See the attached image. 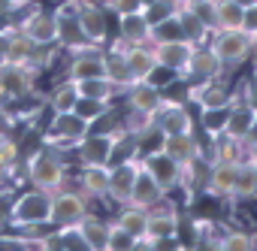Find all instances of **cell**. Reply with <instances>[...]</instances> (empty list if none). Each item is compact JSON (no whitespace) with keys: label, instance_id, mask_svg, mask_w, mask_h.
I'll list each match as a JSON object with an SVG mask.
<instances>
[{"label":"cell","instance_id":"7c38bea8","mask_svg":"<svg viewBox=\"0 0 257 251\" xmlns=\"http://www.w3.org/2000/svg\"><path fill=\"white\" fill-rule=\"evenodd\" d=\"M143 167H146V170H149V176L164 188V194H167V191H173V188H179V185L185 182V170H182L170 155H164L161 149L149 152V155L143 158Z\"/></svg>","mask_w":257,"mask_h":251},{"label":"cell","instance_id":"f35d334b","mask_svg":"<svg viewBox=\"0 0 257 251\" xmlns=\"http://www.w3.org/2000/svg\"><path fill=\"white\" fill-rule=\"evenodd\" d=\"M227 112H230V106H227V109H203V128H206V134H209L212 140L224 134Z\"/></svg>","mask_w":257,"mask_h":251},{"label":"cell","instance_id":"836d02e7","mask_svg":"<svg viewBox=\"0 0 257 251\" xmlns=\"http://www.w3.org/2000/svg\"><path fill=\"white\" fill-rule=\"evenodd\" d=\"M76 100H79L76 82H73V79H67V82H61V85L52 91L49 106H52V112H55V115H58V112H73V109H76Z\"/></svg>","mask_w":257,"mask_h":251},{"label":"cell","instance_id":"8fae6325","mask_svg":"<svg viewBox=\"0 0 257 251\" xmlns=\"http://www.w3.org/2000/svg\"><path fill=\"white\" fill-rule=\"evenodd\" d=\"M76 7V19H79V28L85 34V40L91 46H103L109 40V22H106V10L91 4V0H79Z\"/></svg>","mask_w":257,"mask_h":251},{"label":"cell","instance_id":"ffe728a7","mask_svg":"<svg viewBox=\"0 0 257 251\" xmlns=\"http://www.w3.org/2000/svg\"><path fill=\"white\" fill-rule=\"evenodd\" d=\"M164 200V188L149 176V170L140 164V173L134 179V188H131V197H127L124 206H137V209H152V206H161Z\"/></svg>","mask_w":257,"mask_h":251},{"label":"cell","instance_id":"5bb4252c","mask_svg":"<svg viewBox=\"0 0 257 251\" xmlns=\"http://www.w3.org/2000/svg\"><path fill=\"white\" fill-rule=\"evenodd\" d=\"M140 164H143V158H127V161H118V164H112L109 167V200H115V203H127V197H131V188H134V179H137V173H140Z\"/></svg>","mask_w":257,"mask_h":251},{"label":"cell","instance_id":"30bf717a","mask_svg":"<svg viewBox=\"0 0 257 251\" xmlns=\"http://www.w3.org/2000/svg\"><path fill=\"white\" fill-rule=\"evenodd\" d=\"M194 43L188 40H164V43H152V55L158 61V70H170L176 76H185L188 61H191Z\"/></svg>","mask_w":257,"mask_h":251},{"label":"cell","instance_id":"484cf974","mask_svg":"<svg viewBox=\"0 0 257 251\" xmlns=\"http://www.w3.org/2000/svg\"><path fill=\"white\" fill-rule=\"evenodd\" d=\"M79 236H82V245L88 251H106V236H109V224L103 218H94V215H85L79 224H76Z\"/></svg>","mask_w":257,"mask_h":251},{"label":"cell","instance_id":"f6af8a7d","mask_svg":"<svg viewBox=\"0 0 257 251\" xmlns=\"http://www.w3.org/2000/svg\"><path fill=\"white\" fill-rule=\"evenodd\" d=\"M236 4H239V7H245V10H248V7H257V0H236Z\"/></svg>","mask_w":257,"mask_h":251},{"label":"cell","instance_id":"bcb514c9","mask_svg":"<svg viewBox=\"0 0 257 251\" xmlns=\"http://www.w3.org/2000/svg\"><path fill=\"white\" fill-rule=\"evenodd\" d=\"M4 4H10V7H22V4H31V0H4Z\"/></svg>","mask_w":257,"mask_h":251},{"label":"cell","instance_id":"9c48e42d","mask_svg":"<svg viewBox=\"0 0 257 251\" xmlns=\"http://www.w3.org/2000/svg\"><path fill=\"white\" fill-rule=\"evenodd\" d=\"M124 94H127V106H131V112L134 115H146V118H155L158 115V109L164 106V91L155 85V82H149V79H143V82H131L124 88Z\"/></svg>","mask_w":257,"mask_h":251},{"label":"cell","instance_id":"e575fe53","mask_svg":"<svg viewBox=\"0 0 257 251\" xmlns=\"http://www.w3.org/2000/svg\"><path fill=\"white\" fill-rule=\"evenodd\" d=\"M79 118H85L91 128L100 121V118H106V112H109V103L106 100H94V97H79L76 100V109H73Z\"/></svg>","mask_w":257,"mask_h":251},{"label":"cell","instance_id":"603a6c76","mask_svg":"<svg viewBox=\"0 0 257 251\" xmlns=\"http://www.w3.org/2000/svg\"><path fill=\"white\" fill-rule=\"evenodd\" d=\"M94 76H106V58L100 52V46H88L73 52L70 61V79H94Z\"/></svg>","mask_w":257,"mask_h":251},{"label":"cell","instance_id":"277c9868","mask_svg":"<svg viewBox=\"0 0 257 251\" xmlns=\"http://www.w3.org/2000/svg\"><path fill=\"white\" fill-rule=\"evenodd\" d=\"M88 134H91V124L85 118H79L76 112H58L49 124L46 146L49 149H76Z\"/></svg>","mask_w":257,"mask_h":251},{"label":"cell","instance_id":"4fadbf2b","mask_svg":"<svg viewBox=\"0 0 257 251\" xmlns=\"http://www.w3.org/2000/svg\"><path fill=\"white\" fill-rule=\"evenodd\" d=\"M188 94H191V100L200 106V112H203V109H227V106L236 100V94L221 82V76H215V79H203L200 85L188 88Z\"/></svg>","mask_w":257,"mask_h":251},{"label":"cell","instance_id":"52a82bcc","mask_svg":"<svg viewBox=\"0 0 257 251\" xmlns=\"http://www.w3.org/2000/svg\"><path fill=\"white\" fill-rule=\"evenodd\" d=\"M179 236V212L176 209H149V221H146V236L140 239L137 248H155L158 242L176 239Z\"/></svg>","mask_w":257,"mask_h":251},{"label":"cell","instance_id":"4316f807","mask_svg":"<svg viewBox=\"0 0 257 251\" xmlns=\"http://www.w3.org/2000/svg\"><path fill=\"white\" fill-rule=\"evenodd\" d=\"M103 58H106V79H109L118 91H124L127 85L134 82V76H131V70H127V64H124L121 43H115L109 52H103Z\"/></svg>","mask_w":257,"mask_h":251},{"label":"cell","instance_id":"9a60e30c","mask_svg":"<svg viewBox=\"0 0 257 251\" xmlns=\"http://www.w3.org/2000/svg\"><path fill=\"white\" fill-rule=\"evenodd\" d=\"M257 124V106H251L245 97H236L230 103V112H227V124H224V134L233 137V140H242L248 143L251 131Z\"/></svg>","mask_w":257,"mask_h":251},{"label":"cell","instance_id":"f907efd6","mask_svg":"<svg viewBox=\"0 0 257 251\" xmlns=\"http://www.w3.org/2000/svg\"><path fill=\"white\" fill-rule=\"evenodd\" d=\"M64 4H79V0H64Z\"/></svg>","mask_w":257,"mask_h":251},{"label":"cell","instance_id":"3957f363","mask_svg":"<svg viewBox=\"0 0 257 251\" xmlns=\"http://www.w3.org/2000/svg\"><path fill=\"white\" fill-rule=\"evenodd\" d=\"M209 49L218 55V61L224 67H239L251 58V34L248 31H212V40H209Z\"/></svg>","mask_w":257,"mask_h":251},{"label":"cell","instance_id":"7a4b0ae2","mask_svg":"<svg viewBox=\"0 0 257 251\" xmlns=\"http://www.w3.org/2000/svg\"><path fill=\"white\" fill-rule=\"evenodd\" d=\"M28 179H31L34 188L55 194V191L67 182V167L55 158V152H52L49 146H43V149L28 161Z\"/></svg>","mask_w":257,"mask_h":251},{"label":"cell","instance_id":"4dcf8cb0","mask_svg":"<svg viewBox=\"0 0 257 251\" xmlns=\"http://www.w3.org/2000/svg\"><path fill=\"white\" fill-rule=\"evenodd\" d=\"M233 197H239V200H254V197H257V167H254L251 161H245V158L239 161Z\"/></svg>","mask_w":257,"mask_h":251},{"label":"cell","instance_id":"6da1fadb","mask_svg":"<svg viewBox=\"0 0 257 251\" xmlns=\"http://www.w3.org/2000/svg\"><path fill=\"white\" fill-rule=\"evenodd\" d=\"M49 212H52V194L34 188L13 203L10 224L13 227H43V224H49Z\"/></svg>","mask_w":257,"mask_h":251},{"label":"cell","instance_id":"d6986e66","mask_svg":"<svg viewBox=\"0 0 257 251\" xmlns=\"http://www.w3.org/2000/svg\"><path fill=\"white\" fill-rule=\"evenodd\" d=\"M58 43L70 52H79V49H88L91 43L85 40L82 28H79V19H76V7L73 4H64L58 13Z\"/></svg>","mask_w":257,"mask_h":251},{"label":"cell","instance_id":"7bdbcfd3","mask_svg":"<svg viewBox=\"0 0 257 251\" xmlns=\"http://www.w3.org/2000/svg\"><path fill=\"white\" fill-rule=\"evenodd\" d=\"M7 46H10V37H0V64L7 61Z\"/></svg>","mask_w":257,"mask_h":251},{"label":"cell","instance_id":"ac0fdd59","mask_svg":"<svg viewBox=\"0 0 257 251\" xmlns=\"http://www.w3.org/2000/svg\"><path fill=\"white\" fill-rule=\"evenodd\" d=\"M155 128H158L164 137H170V134H191V131H194V118L188 115V109H185L182 103L164 100V106H161L158 115H155Z\"/></svg>","mask_w":257,"mask_h":251},{"label":"cell","instance_id":"83f0119b","mask_svg":"<svg viewBox=\"0 0 257 251\" xmlns=\"http://www.w3.org/2000/svg\"><path fill=\"white\" fill-rule=\"evenodd\" d=\"M245 25V7L236 0H215V31H239Z\"/></svg>","mask_w":257,"mask_h":251},{"label":"cell","instance_id":"ab89813d","mask_svg":"<svg viewBox=\"0 0 257 251\" xmlns=\"http://www.w3.org/2000/svg\"><path fill=\"white\" fill-rule=\"evenodd\" d=\"M16 161H19V143L13 137H7V134H0V164L13 167Z\"/></svg>","mask_w":257,"mask_h":251},{"label":"cell","instance_id":"d4e9b609","mask_svg":"<svg viewBox=\"0 0 257 251\" xmlns=\"http://www.w3.org/2000/svg\"><path fill=\"white\" fill-rule=\"evenodd\" d=\"M118 40H124L127 46H137V43H152V25L143 13H127L118 16Z\"/></svg>","mask_w":257,"mask_h":251},{"label":"cell","instance_id":"ba28073f","mask_svg":"<svg viewBox=\"0 0 257 251\" xmlns=\"http://www.w3.org/2000/svg\"><path fill=\"white\" fill-rule=\"evenodd\" d=\"M121 134V131H118ZM118 134H88L79 146H76V155H79V164L82 167H109L112 164V152H115V140Z\"/></svg>","mask_w":257,"mask_h":251},{"label":"cell","instance_id":"8992f818","mask_svg":"<svg viewBox=\"0 0 257 251\" xmlns=\"http://www.w3.org/2000/svg\"><path fill=\"white\" fill-rule=\"evenodd\" d=\"M34 91V70L19 61L0 64V100H22Z\"/></svg>","mask_w":257,"mask_h":251},{"label":"cell","instance_id":"e0dca14e","mask_svg":"<svg viewBox=\"0 0 257 251\" xmlns=\"http://www.w3.org/2000/svg\"><path fill=\"white\" fill-rule=\"evenodd\" d=\"M118 43H121L124 64H127V70H131L134 82H143V79H149L158 70V61L152 55V43H137V46H127L124 40H118Z\"/></svg>","mask_w":257,"mask_h":251},{"label":"cell","instance_id":"681fc988","mask_svg":"<svg viewBox=\"0 0 257 251\" xmlns=\"http://www.w3.org/2000/svg\"><path fill=\"white\" fill-rule=\"evenodd\" d=\"M7 118V109H4V100H0V121H4Z\"/></svg>","mask_w":257,"mask_h":251},{"label":"cell","instance_id":"5b68a950","mask_svg":"<svg viewBox=\"0 0 257 251\" xmlns=\"http://www.w3.org/2000/svg\"><path fill=\"white\" fill-rule=\"evenodd\" d=\"M85 215H88V200H85V194L61 191V188L52 194L49 224H55V227H76Z\"/></svg>","mask_w":257,"mask_h":251},{"label":"cell","instance_id":"60d3db41","mask_svg":"<svg viewBox=\"0 0 257 251\" xmlns=\"http://www.w3.org/2000/svg\"><path fill=\"white\" fill-rule=\"evenodd\" d=\"M106 7L115 13V16H127V13H143L146 4L143 0H106Z\"/></svg>","mask_w":257,"mask_h":251},{"label":"cell","instance_id":"f546056e","mask_svg":"<svg viewBox=\"0 0 257 251\" xmlns=\"http://www.w3.org/2000/svg\"><path fill=\"white\" fill-rule=\"evenodd\" d=\"M146 221H149V209H137V206H124L121 212H118V227H124L127 233H131L134 239H137V245H140V239L146 236Z\"/></svg>","mask_w":257,"mask_h":251},{"label":"cell","instance_id":"2e32d148","mask_svg":"<svg viewBox=\"0 0 257 251\" xmlns=\"http://www.w3.org/2000/svg\"><path fill=\"white\" fill-rule=\"evenodd\" d=\"M161 152L164 155H170L182 170H188L191 164H197L200 161V143H197V137H194V131L191 134H170V137H164L161 140Z\"/></svg>","mask_w":257,"mask_h":251},{"label":"cell","instance_id":"b9f144b4","mask_svg":"<svg viewBox=\"0 0 257 251\" xmlns=\"http://www.w3.org/2000/svg\"><path fill=\"white\" fill-rule=\"evenodd\" d=\"M245 161H251V164L257 167V140H248V146H245Z\"/></svg>","mask_w":257,"mask_h":251},{"label":"cell","instance_id":"d6a6232c","mask_svg":"<svg viewBox=\"0 0 257 251\" xmlns=\"http://www.w3.org/2000/svg\"><path fill=\"white\" fill-rule=\"evenodd\" d=\"M179 19H182V31H185V40L188 43H194V46H203L206 40H209V28L188 10V7H179Z\"/></svg>","mask_w":257,"mask_h":251},{"label":"cell","instance_id":"c3c4849f","mask_svg":"<svg viewBox=\"0 0 257 251\" xmlns=\"http://www.w3.org/2000/svg\"><path fill=\"white\" fill-rule=\"evenodd\" d=\"M251 49L257 52V31H251Z\"/></svg>","mask_w":257,"mask_h":251},{"label":"cell","instance_id":"74e56055","mask_svg":"<svg viewBox=\"0 0 257 251\" xmlns=\"http://www.w3.org/2000/svg\"><path fill=\"white\" fill-rule=\"evenodd\" d=\"M137 248V239L127 233L124 227L118 224H109V236H106V251H134Z\"/></svg>","mask_w":257,"mask_h":251},{"label":"cell","instance_id":"44dd1931","mask_svg":"<svg viewBox=\"0 0 257 251\" xmlns=\"http://www.w3.org/2000/svg\"><path fill=\"white\" fill-rule=\"evenodd\" d=\"M236 173H239V161H221L215 158L206 176V191L215 197H233L236 188Z\"/></svg>","mask_w":257,"mask_h":251},{"label":"cell","instance_id":"7402d4cb","mask_svg":"<svg viewBox=\"0 0 257 251\" xmlns=\"http://www.w3.org/2000/svg\"><path fill=\"white\" fill-rule=\"evenodd\" d=\"M221 73H224V64H221L218 55L209 49V43L194 46L191 61H188V70H185V79H197V82H203V79H215V76H221Z\"/></svg>","mask_w":257,"mask_h":251},{"label":"cell","instance_id":"7dc6e473","mask_svg":"<svg viewBox=\"0 0 257 251\" xmlns=\"http://www.w3.org/2000/svg\"><path fill=\"white\" fill-rule=\"evenodd\" d=\"M194 4H203V0H179V7H194Z\"/></svg>","mask_w":257,"mask_h":251},{"label":"cell","instance_id":"d590c367","mask_svg":"<svg viewBox=\"0 0 257 251\" xmlns=\"http://www.w3.org/2000/svg\"><path fill=\"white\" fill-rule=\"evenodd\" d=\"M164 40H185V31H182L179 10H176L170 19H164V22L152 25V43H164Z\"/></svg>","mask_w":257,"mask_h":251},{"label":"cell","instance_id":"1f68e13d","mask_svg":"<svg viewBox=\"0 0 257 251\" xmlns=\"http://www.w3.org/2000/svg\"><path fill=\"white\" fill-rule=\"evenodd\" d=\"M76 91H79V97H94V100H106L109 103L118 88L106 76H94V79H76Z\"/></svg>","mask_w":257,"mask_h":251},{"label":"cell","instance_id":"8d00e7d4","mask_svg":"<svg viewBox=\"0 0 257 251\" xmlns=\"http://www.w3.org/2000/svg\"><path fill=\"white\" fill-rule=\"evenodd\" d=\"M254 245H257L254 236L245 233V230H230V233H224V236L215 242V248H224V251H251Z\"/></svg>","mask_w":257,"mask_h":251},{"label":"cell","instance_id":"cb8c5ba5","mask_svg":"<svg viewBox=\"0 0 257 251\" xmlns=\"http://www.w3.org/2000/svg\"><path fill=\"white\" fill-rule=\"evenodd\" d=\"M22 34L34 40L37 46H52L58 43V16L55 13H34L22 22Z\"/></svg>","mask_w":257,"mask_h":251},{"label":"cell","instance_id":"f1b7e54d","mask_svg":"<svg viewBox=\"0 0 257 251\" xmlns=\"http://www.w3.org/2000/svg\"><path fill=\"white\" fill-rule=\"evenodd\" d=\"M79 188L85 197H106L109 194V167H82Z\"/></svg>","mask_w":257,"mask_h":251},{"label":"cell","instance_id":"ee69618b","mask_svg":"<svg viewBox=\"0 0 257 251\" xmlns=\"http://www.w3.org/2000/svg\"><path fill=\"white\" fill-rule=\"evenodd\" d=\"M10 170H13V167H7V164H0V188L7 185V179H10Z\"/></svg>","mask_w":257,"mask_h":251}]
</instances>
